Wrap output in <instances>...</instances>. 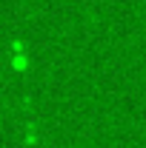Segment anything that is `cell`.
<instances>
[{"mask_svg": "<svg viewBox=\"0 0 146 148\" xmlns=\"http://www.w3.org/2000/svg\"><path fill=\"white\" fill-rule=\"evenodd\" d=\"M12 66H15V71H23V69L29 66V63H26V54H23V51H15V63H12Z\"/></svg>", "mask_w": 146, "mask_h": 148, "instance_id": "cell-1", "label": "cell"}]
</instances>
